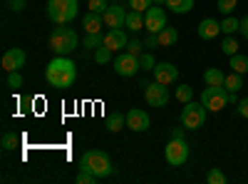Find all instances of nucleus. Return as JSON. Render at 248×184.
<instances>
[{"instance_id":"nucleus-35","label":"nucleus","mask_w":248,"mask_h":184,"mask_svg":"<svg viewBox=\"0 0 248 184\" xmlns=\"http://www.w3.org/2000/svg\"><path fill=\"white\" fill-rule=\"evenodd\" d=\"M107 8H109V0H90V10L92 13H99L102 15Z\"/></svg>"},{"instance_id":"nucleus-24","label":"nucleus","mask_w":248,"mask_h":184,"mask_svg":"<svg viewBox=\"0 0 248 184\" xmlns=\"http://www.w3.org/2000/svg\"><path fill=\"white\" fill-rule=\"evenodd\" d=\"M241 85H243V75H241V72H231V75H226L223 87L229 90V92H238V90H241Z\"/></svg>"},{"instance_id":"nucleus-7","label":"nucleus","mask_w":248,"mask_h":184,"mask_svg":"<svg viewBox=\"0 0 248 184\" xmlns=\"http://www.w3.org/2000/svg\"><path fill=\"white\" fill-rule=\"evenodd\" d=\"M164 157H167V162H169L171 167L186 165V159H189V142H186L184 137L169 139V145L164 147Z\"/></svg>"},{"instance_id":"nucleus-13","label":"nucleus","mask_w":248,"mask_h":184,"mask_svg":"<svg viewBox=\"0 0 248 184\" xmlns=\"http://www.w3.org/2000/svg\"><path fill=\"white\" fill-rule=\"evenodd\" d=\"M127 43H129V37L122 28H109L105 33V43L102 45H107L112 52H117V50H127Z\"/></svg>"},{"instance_id":"nucleus-20","label":"nucleus","mask_w":248,"mask_h":184,"mask_svg":"<svg viewBox=\"0 0 248 184\" xmlns=\"http://www.w3.org/2000/svg\"><path fill=\"white\" fill-rule=\"evenodd\" d=\"M107 130L109 132H119V130H124L127 127V115H122V112H112V115H107Z\"/></svg>"},{"instance_id":"nucleus-16","label":"nucleus","mask_w":248,"mask_h":184,"mask_svg":"<svg viewBox=\"0 0 248 184\" xmlns=\"http://www.w3.org/2000/svg\"><path fill=\"white\" fill-rule=\"evenodd\" d=\"M196 33H199L201 40H214V37L221 35V23H218V20H214V17H206V20H201V23H199Z\"/></svg>"},{"instance_id":"nucleus-23","label":"nucleus","mask_w":248,"mask_h":184,"mask_svg":"<svg viewBox=\"0 0 248 184\" xmlns=\"http://www.w3.org/2000/svg\"><path fill=\"white\" fill-rule=\"evenodd\" d=\"M238 28H241V20L233 17V15H226L221 20V33L223 35H233V33H238Z\"/></svg>"},{"instance_id":"nucleus-38","label":"nucleus","mask_w":248,"mask_h":184,"mask_svg":"<svg viewBox=\"0 0 248 184\" xmlns=\"http://www.w3.org/2000/svg\"><path fill=\"white\" fill-rule=\"evenodd\" d=\"M141 48H144V43H141V40H137V37H132L129 43H127V52H132V55H141Z\"/></svg>"},{"instance_id":"nucleus-33","label":"nucleus","mask_w":248,"mask_h":184,"mask_svg":"<svg viewBox=\"0 0 248 184\" xmlns=\"http://www.w3.org/2000/svg\"><path fill=\"white\" fill-rule=\"evenodd\" d=\"M206 182H209V184H226V174L221 172V169H211L209 174H206Z\"/></svg>"},{"instance_id":"nucleus-40","label":"nucleus","mask_w":248,"mask_h":184,"mask_svg":"<svg viewBox=\"0 0 248 184\" xmlns=\"http://www.w3.org/2000/svg\"><path fill=\"white\" fill-rule=\"evenodd\" d=\"M8 8H10V10H15V13H20V10H25V0H10Z\"/></svg>"},{"instance_id":"nucleus-45","label":"nucleus","mask_w":248,"mask_h":184,"mask_svg":"<svg viewBox=\"0 0 248 184\" xmlns=\"http://www.w3.org/2000/svg\"><path fill=\"white\" fill-rule=\"evenodd\" d=\"M154 5H167V0H154Z\"/></svg>"},{"instance_id":"nucleus-41","label":"nucleus","mask_w":248,"mask_h":184,"mask_svg":"<svg viewBox=\"0 0 248 184\" xmlns=\"http://www.w3.org/2000/svg\"><path fill=\"white\" fill-rule=\"evenodd\" d=\"M144 48H147V50H152V48H159V40H156V35H149L147 40H144Z\"/></svg>"},{"instance_id":"nucleus-8","label":"nucleus","mask_w":248,"mask_h":184,"mask_svg":"<svg viewBox=\"0 0 248 184\" xmlns=\"http://www.w3.org/2000/svg\"><path fill=\"white\" fill-rule=\"evenodd\" d=\"M139 70H141V65H139V55L122 52V55L114 60V72H117L119 77H134Z\"/></svg>"},{"instance_id":"nucleus-27","label":"nucleus","mask_w":248,"mask_h":184,"mask_svg":"<svg viewBox=\"0 0 248 184\" xmlns=\"http://www.w3.org/2000/svg\"><path fill=\"white\" fill-rule=\"evenodd\" d=\"M174 97L181 102V105H186V102L194 100V87H191V85H179L176 92H174Z\"/></svg>"},{"instance_id":"nucleus-6","label":"nucleus","mask_w":248,"mask_h":184,"mask_svg":"<svg viewBox=\"0 0 248 184\" xmlns=\"http://www.w3.org/2000/svg\"><path fill=\"white\" fill-rule=\"evenodd\" d=\"M201 102L209 112H221L226 105H229V90L226 87H209L206 85L201 92Z\"/></svg>"},{"instance_id":"nucleus-34","label":"nucleus","mask_w":248,"mask_h":184,"mask_svg":"<svg viewBox=\"0 0 248 184\" xmlns=\"http://www.w3.org/2000/svg\"><path fill=\"white\" fill-rule=\"evenodd\" d=\"M152 5H154V0H129V8L139 10V13H147Z\"/></svg>"},{"instance_id":"nucleus-4","label":"nucleus","mask_w":248,"mask_h":184,"mask_svg":"<svg viewBox=\"0 0 248 184\" xmlns=\"http://www.w3.org/2000/svg\"><path fill=\"white\" fill-rule=\"evenodd\" d=\"M77 45H79V37H77V33H75L72 28H67V25L55 28V33L50 35V50H52L55 55H70V52H75Z\"/></svg>"},{"instance_id":"nucleus-1","label":"nucleus","mask_w":248,"mask_h":184,"mask_svg":"<svg viewBox=\"0 0 248 184\" xmlns=\"http://www.w3.org/2000/svg\"><path fill=\"white\" fill-rule=\"evenodd\" d=\"M45 77L52 87H60V90H67L75 85L77 80V67L75 63L67 57V55H57L55 60H50L47 67H45Z\"/></svg>"},{"instance_id":"nucleus-9","label":"nucleus","mask_w":248,"mask_h":184,"mask_svg":"<svg viewBox=\"0 0 248 184\" xmlns=\"http://www.w3.org/2000/svg\"><path fill=\"white\" fill-rule=\"evenodd\" d=\"M169 90L167 85H161V83H152L144 87V100H147V105L149 107H167V102H169Z\"/></svg>"},{"instance_id":"nucleus-36","label":"nucleus","mask_w":248,"mask_h":184,"mask_svg":"<svg viewBox=\"0 0 248 184\" xmlns=\"http://www.w3.org/2000/svg\"><path fill=\"white\" fill-rule=\"evenodd\" d=\"M8 87H23V75H20L17 70L15 72H8Z\"/></svg>"},{"instance_id":"nucleus-44","label":"nucleus","mask_w":248,"mask_h":184,"mask_svg":"<svg viewBox=\"0 0 248 184\" xmlns=\"http://www.w3.org/2000/svg\"><path fill=\"white\" fill-rule=\"evenodd\" d=\"M229 105H238V97H236V92H229Z\"/></svg>"},{"instance_id":"nucleus-46","label":"nucleus","mask_w":248,"mask_h":184,"mask_svg":"<svg viewBox=\"0 0 248 184\" xmlns=\"http://www.w3.org/2000/svg\"><path fill=\"white\" fill-rule=\"evenodd\" d=\"M112 3H122V0H112Z\"/></svg>"},{"instance_id":"nucleus-43","label":"nucleus","mask_w":248,"mask_h":184,"mask_svg":"<svg viewBox=\"0 0 248 184\" xmlns=\"http://www.w3.org/2000/svg\"><path fill=\"white\" fill-rule=\"evenodd\" d=\"M179 137H184V132H181L179 127H171V130H169V139H179Z\"/></svg>"},{"instance_id":"nucleus-18","label":"nucleus","mask_w":248,"mask_h":184,"mask_svg":"<svg viewBox=\"0 0 248 184\" xmlns=\"http://www.w3.org/2000/svg\"><path fill=\"white\" fill-rule=\"evenodd\" d=\"M156 40H159V48H174L176 40H179V30L167 25L161 33H156Z\"/></svg>"},{"instance_id":"nucleus-37","label":"nucleus","mask_w":248,"mask_h":184,"mask_svg":"<svg viewBox=\"0 0 248 184\" xmlns=\"http://www.w3.org/2000/svg\"><path fill=\"white\" fill-rule=\"evenodd\" d=\"M99 177L97 174H92V172H82L79 169V174H77V184H94Z\"/></svg>"},{"instance_id":"nucleus-42","label":"nucleus","mask_w":248,"mask_h":184,"mask_svg":"<svg viewBox=\"0 0 248 184\" xmlns=\"http://www.w3.org/2000/svg\"><path fill=\"white\" fill-rule=\"evenodd\" d=\"M238 33H241V35H243V37L248 40V15H246V17L241 20V28H238Z\"/></svg>"},{"instance_id":"nucleus-21","label":"nucleus","mask_w":248,"mask_h":184,"mask_svg":"<svg viewBox=\"0 0 248 184\" xmlns=\"http://www.w3.org/2000/svg\"><path fill=\"white\" fill-rule=\"evenodd\" d=\"M124 28L132 30V33L141 30V28H144V13H139V10H129V13H127V23H124Z\"/></svg>"},{"instance_id":"nucleus-12","label":"nucleus","mask_w":248,"mask_h":184,"mask_svg":"<svg viewBox=\"0 0 248 184\" xmlns=\"http://www.w3.org/2000/svg\"><path fill=\"white\" fill-rule=\"evenodd\" d=\"M102 17H105V28H124V23H127V10L119 3H109V8L102 13Z\"/></svg>"},{"instance_id":"nucleus-32","label":"nucleus","mask_w":248,"mask_h":184,"mask_svg":"<svg viewBox=\"0 0 248 184\" xmlns=\"http://www.w3.org/2000/svg\"><path fill=\"white\" fill-rule=\"evenodd\" d=\"M139 65H141V70H154L156 67V60H154L152 52H141L139 55Z\"/></svg>"},{"instance_id":"nucleus-15","label":"nucleus","mask_w":248,"mask_h":184,"mask_svg":"<svg viewBox=\"0 0 248 184\" xmlns=\"http://www.w3.org/2000/svg\"><path fill=\"white\" fill-rule=\"evenodd\" d=\"M149 125H152V119H149V115L144 112V110L132 107V110L127 112V127H129L132 132H144V130H149Z\"/></svg>"},{"instance_id":"nucleus-28","label":"nucleus","mask_w":248,"mask_h":184,"mask_svg":"<svg viewBox=\"0 0 248 184\" xmlns=\"http://www.w3.org/2000/svg\"><path fill=\"white\" fill-rule=\"evenodd\" d=\"M109 60H112V50H109L107 45H99V48L94 50V63H97V65H107Z\"/></svg>"},{"instance_id":"nucleus-30","label":"nucleus","mask_w":248,"mask_h":184,"mask_svg":"<svg viewBox=\"0 0 248 184\" xmlns=\"http://www.w3.org/2000/svg\"><path fill=\"white\" fill-rule=\"evenodd\" d=\"M102 43H105V35L102 33H87V37H85V48H90V50H97Z\"/></svg>"},{"instance_id":"nucleus-39","label":"nucleus","mask_w":248,"mask_h":184,"mask_svg":"<svg viewBox=\"0 0 248 184\" xmlns=\"http://www.w3.org/2000/svg\"><path fill=\"white\" fill-rule=\"evenodd\" d=\"M236 110H238V115H241V117H246V119H248V97L238 100V107H236Z\"/></svg>"},{"instance_id":"nucleus-3","label":"nucleus","mask_w":248,"mask_h":184,"mask_svg":"<svg viewBox=\"0 0 248 184\" xmlns=\"http://www.w3.org/2000/svg\"><path fill=\"white\" fill-rule=\"evenodd\" d=\"M79 3L77 0H47V17L55 25H67L77 17Z\"/></svg>"},{"instance_id":"nucleus-29","label":"nucleus","mask_w":248,"mask_h":184,"mask_svg":"<svg viewBox=\"0 0 248 184\" xmlns=\"http://www.w3.org/2000/svg\"><path fill=\"white\" fill-rule=\"evenodd\" d=\"M221 50H223V55H236L238 52V43H236V37L233 35H226L223 37V43H221Z\"/></svg>"},{"instance_id":"nucleus-25","label":"nucleus","mask_w":248,"mask_h":184,"mask_svg":"<svg viewBox=\"0 0 248 184\" xmlns=\"http://www.w3.org/2000/svg\"><path fill=\"white\" fill-rule=\"evenodd\" d=\"M231 70H233V72L246 75V72H248V57H246V55H241V52L231 55Z\"/></svg>"},{"instance_id":"nucleus-22","label":"nucleus","mask_w":248,"mask_h":184,"mask_svg":"<svg viewBox=\"0 0 248 184\" xmlns=\"http://www.w3.org/2000/svg\"><path fill=\"white\" fill-rule=\"evenodd\" d=\"M167 8L176 15H186L194 8V0H167Z\"/></svg>"},{"instance_id":"nucleus-10","label":"nucleus","mask_w":248,"mask_h":184,"mask_svg":"<svg viewBox=\"0 0 248 184\" xmlns=\"http://www.w3.org/2000/svg\"><path fill=\"white\" fill-rule=\"evenodd\" d=\"M167 28V13H164L159 5H152L147 13H144V30H149V35H156Z\"/></svg>"},{"instance_id":"nucleus-31","label":"nucleus","mask_w":248,"mask_h":184,"mask_svg":"<svg viewBox=\"0 0 248 184\" xmlns=\"http://www.w3.org/2000/svg\"><path fill=\"white\" fill-rule=\"evenodd\" d=\"M216 5H218V10H221L223 15H233L238 0H216Z\"/></svg>"},{"instance_id":"nucleus-17","label":"nucleus","mask_w":248,"mask_h":184,"mask_svg":"<svg viewBox=\"0 0 248 184\" xmlns=\"http://www.w3.org/2000/svg\"><path fill=\"white\" fill-rule=\"evenodd\" d=\"M102 25H105V17H102L99 13H87L85 17H82V28H85L87 33H102Z\"/></svg>"},{"instance_id":"nucleus-19","label":"nucleus","mask_w":248,"mask_h":184,"mask_svg":"<svg viewBox=\"0 0 248 184\" xmlns=\"http://www.w3.org/2000/svg\"><path fill=\"white\" fill-rule=\"evenodd\" d=\"M203 83L209 85V87H223V83H226V75L218 70V67H209L203 72Z\"/></svg>"},{"instance_id":"nucleus-2","label":"nucleus","mask_w":248,"mask_h":184,"mask_svg":"<svg viewBox=\"0 0 248 184\" xmlns=\"http://www.w3.org/2000/svg\"><path fill=\"white\" fill-rule=\"evenodd\" d=\"M82 172H92L97 174L99 179H105V177H112L114 174V165H112V159L107 152H102V150H90L79 157V167Z\"/></svg>"},{"instance_id":"nucleus-26","label":"nucleus","mask_w":248,"mask_h":184,"mask_svg":"<svg viewBox=\"0 0 248 184\" xmlns=\"http://www.w3.org/2000/svg\"><path fill=\"white\" fill-rule=\"evenodd\" d=\"M20 142H23V137H20V134H15V132H5L0 145H3L5 152H10V150H17V147H20Z\"/></svg>"},{"instance_id":"nucleus-14","label":"nucleus","mask_w":248,"mask_h":184,"mask_svg":"<svg viewBox=\"0 0 248 184\" xmlns=\"http://www.w3.org/2000/svg\"><path fill=\"white\" fill-rule=\"evenodd\" d=\"M25 60H28V55H25L23 48H10L3 55V70L5 72H15V70H20V67L25 65Z\"/></svg>"},{"instance_id":"nucleus-5","label":"nucleus","mask_w":248,"mask_h":184,"mask_svg":"<svg viewBox=\"0 0 248 184\" xmlns=\"http://www.w3.org/2000/svg\"><path fill=\"white\" fill-rule=\"evenodd\" d=\"M206 110L203 107V102L199 100H191V102H186L184 105V110H181V125L186 127V130H199V127H203V122H206Z\"/></svg>"},{"instance_id":"nucleus-11","label":"nucleus","mask_w":248,"mask_h":184,"mask_svg":"<svg viewBox=\"0 0 248 184\" xmlns=\"http://www.w3.org/2000/svg\"><path fill=\"white\" fill-rule=\"evenodd\" d=\"M152 72H154V83H161V85H174L179 80V67L174 63H156Z\"/></svg>"}]
</instances>
